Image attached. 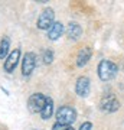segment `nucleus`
<instances>
[{
  "label": "nucleus",
  "instance_id": "f257e3e1",
  "mask_svg": "<svg viewBox=\"0 0 124 130\" xmlns=\"http://www.w3.org/2000/svg\"><path fill=\"white\" fill-rule=\"evenodd\" d=\"M98 77L101 81H110V79L115 78L117 77V72H118V67L111 62L108 59H102L100 64H98Z\"/></svg>",
  "mask_w": 124,
  "mask_h": 130
},
{
  "label": "nucleus",
  "instance_id": "f03ea898",
  "mask_svg": "<svg viewBox=\"0 0 124 130\" xmlns=\"http://www.w3.org/2000/svg\"><path fill=\"white\" fill-rule=\"evenodd\" d=\"M75 120H77V111L71 106H64L56 111V123L72 126Z\"/></svg>",
  "mask_w": 124,
  "mask_h": 130
},
{
  "label": "nucleus",
  "instance_id": "7ed1b4c3",
  "mask_svg": "<svg viewBox=\"0 0 124 130\" xmlns=\"http://www.w3.org/2000/svg\"><path fill=\"white\" fill-rule=\"evenodd\" d=\"M46 100H48V97H45V95L41 94V93L32 94L28 100V108L32 113H41L42 110H43L45 104H46Z\"/></svg>",
  "mask_w": 124,
  "mask_h": 130
},
{
  "label": "nucleus",
  "instance_id": "20e7f679",
  "mask_svg": "<svg viewBox=\"0 0 124 130\" xmlns=\"http://www.w3.org/2000/svg\"><path fill=\"white\" fill-rule=\"evenodd\" d=\"M54 19H55L54 9L48 7V9H45V10L41 13V16H39V19H38L36 26H38L39 29H42V30H49V28H51L54 23H55V22H54Z\"/></svg>",
  "mask_w": 124,
  "mask_h": 130
},
{
  "label": "nucleus",
  "instance_id": "39448f33",
  "mask_svg": "<svg viewBox=\"0 0 124 130\" xmlns=\"http://www.w3.org/2000/svg\"><path fill=\"white\" fill-rule=\"evenodd\" d=\"M120 101L115 98L114 94H105L100 101V108L105 113H114L118 110Z\"/></svg>",
  "mask_w": 124,
  "mask_h": 130
},
{
  "label": "nucleus",
  "instance_id": "423d86ee",
  "mask_svg": "<svg viewBox=\"0 0 124 130\" xmlns=\"http://www.w3.org/2000/svg\"><path fill=\"white\" fill-rule=\"evenodd\" d=\"M35 67H36V55L33 52L25 54V56L22 59V74L25 77H29L33 72Z\"/></svg>",
  "mask_w": 124,
  "mask_h": 130
},
{
  "label": "nucleus",
  "instance_id": "0eeeda50",
  "mask_svg": "<svg viewBox=\"0 0 124 130\" xmlns=\"http://www.w3.org/2000/svg\"><path fill=\"white\" fill-rule=\"evenodd\" d=\"M90 88H91V83L88 77H79L75 84V91L79 97H87L90 94Z\"/></svg>",
  "mask_w": 124,
  "mask_h": 130
},
{
  "label": "nucleus",
  "instance_id": "6e6552de",
  "mask_svg": "<svg viewBox=\"0 0 124 130\" xmlns=\"http://www.w3.org/2000/svg\"><path fill=\"white\" fill-rule=\"evenodd\" d=\"M19 59H20V49L16 48L13 52H10L9 56H7V59L5 61V71L6 72H12L16 68Z\"/></svg>",
  "mask_w": 124,
  "mask_h": 130
},
{
  "label": "nucleus",
  "instance_id": "1a4fd4ad",
  "mask_svg": "<svg viewBox=\"0 0 124 130\" xmlns=\"http://www.w3.org/2000/svg\"><path fill=\"white\" fill-rule=\"evenodd\" d=\"M66 35H68L69 39L77 41V39H79V36L82 35V28H81L79 23H77V22H69L68 28H66Z\"/></svg>",
  "mask_w": 124,
  "mask_h": 130
},
{
  "label": "nucleus",
  "instance_id": "9d476101",
  "mask_svg": "<svg viewBox=\"0 0 124 130\" xmlns=\"http://www.w3.org/2000/svg\"><path fill=\"white\" fill-rule=\"evenodd\" d=\"M91 55H92L91 48L90 46H84L82 49L78 52V56H77V65H78V67H84L88 61L91 59Z\"/></svg>",
  "mask_w": 124,
  "mask_h": 130
},
{
  "label": "nucleus",
  "instance_id": "9b49d317",
  "mask_svg": "<svg viewBox=\"0 0 124 130\" xmlns=\"http://www.w3.org/2000/svg\"><path fill=\"white\" fill-rule=\"evenodd\" d=\"M64 25L61 23V22H55V23L52 25L49 30H48V38L51 39V41H56L58 38H61V35L64 33Z\"/></svg>",
  "mask_w": 124,
  "mask_h": 130
},
{
  "label": "nucleus",
  "instance_id": "f8f14e48",
  "mask_svg": "<svg viewBox=\"0 0 124 130\" xmlns=\"http://www.w3.org/2000/svg\"><path fill=\"white\" fill-rule=\"evenodd\" d=\"M52 113H54V101H52L51 97H48L45 107H43V110L41 111V117L43 120H48V119H51Z\"/></svg>",
  "mask_w": 124,
  "mask_h": 130
},
{
  "label": "nucleus",
  "instance_id": "ddd939ff",
  "mask_svg": "<svg viewBox=\"0 0 124 130\" xmlns=\"http://www.w3.org/2000/svg\"><path fill=\"white\" fill-rule=\"evenodd\" d=\"M9 48H10V41H9L7 36H5L2 39V42H0V59H3V58L7 55Z\"/></svg>",
  "mask_w": 124,
  "mask_h": 130
},
{
  "label": "nucleus",
  "instance_id": "4468645a",
  "mask_svg": "<svg viewBox=\"0 0 124 130\" xmlns=\"http://www.w3.org/2000/svg\"><path fill=\"white\" fill-rule=\"evenodd\" d=\"M52 130H74L72 126H68V124H61V123H55L52 126Z\"/></svg>",
  "mask_w": 124,
  "mask_h": 130
},
{
  "label": "nucleus",
  "instance_id": "2eb2a0df",
  "mask_svg": "<svg viewBox=\"0 0 124 130\" xmlns=\"http://www.w3.org/2000/svg\"><path fill=\"white\" fill-rule=\"evenodd\" d=\"M52 61H54V54H52V51L43 52V62H45V64H51Z\"/></svg>",
  "mask_w": 124,
  "mask_h": 130
},
{
  "label": "nucleus",
  "instance_id": "dca6fc26",
  "mask_svg": "<svg viewBox=\"0 0 124 130\" xmlns=\"http://www.w3.org/2000/svg\"><path fill=\"white\" fill-rule=\"evenodd\" d=\"M79 130H92V123L91 121H85V123H82L81 127H79Z\"/></svg>",
  "mask_w": 124,
  "mask_h": 130
}]
</instances>
